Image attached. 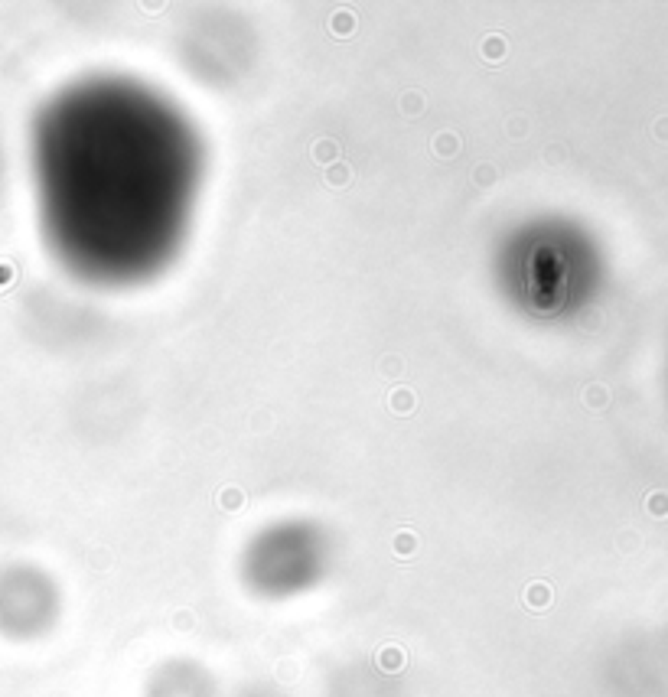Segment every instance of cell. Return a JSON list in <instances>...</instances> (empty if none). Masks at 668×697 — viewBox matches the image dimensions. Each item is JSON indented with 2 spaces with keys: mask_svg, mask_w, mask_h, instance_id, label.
Here are the masks:
<instances>
[{
  "mask_svg": "<svg viewBox=\"0 0 668 697\" xmlns=\"http://www.w3.org/2000/svg\"><path fill=\"white\" fill-rule=\"evenodd\" d=\"M39 179L49 228L69 258L131 274L163 255L183 222L193 147L147 98L92 92L43 121Z\"/></svg>",
  "mask_w": 668,
  "mask_h": 697,
  "instance_id": "6da1fadb",
  "label": "cell"
},
{
  "mask_svg": "<svg viewBox=\"0 0 668 697\" xmlns=\"http://www.w3.org/2000/svg\"><path fill=\"white\" fill-rule=\"evenodd\" d=\"M649 505H652V512H655V515H668V495H652Z\"/></svg>",
  "mask_w": 668,
  "mask_h": 697,
  "instance_id": "7a4b0ae2",
  "label": "cell"
}]
</instances>
